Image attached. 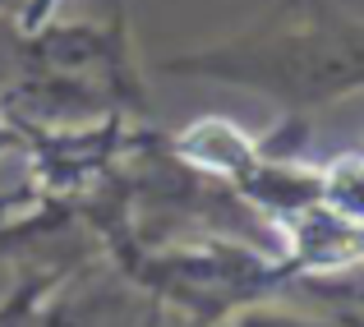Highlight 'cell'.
I'll use <instances>...</instances> for the list:
<instances>
[{"label": "cell", "mask_w": 364, "mask_h": 327, "mask_svg": "<svg viewBox=\"0 0 364 327\" xmlns=\"http://www.w3.org/2000/svg\"><path fill=\"white\" fill-rule=\"evenodd\" d=\"M161 70L258 92L300 120L364 92V18L332 0H277L254 28L171 55Z\"/></svg>", "instance_id": "cell-1"}, {"label": "cell", "mask_w": 364, "mask_h": 327, "mask_svg": "<svg viewBox=\"0 0 364 327\" xmlns=\"http://www.w3.org/2000/svg\"><path fill=\"white\" fill-rule=\"evenodd\" d=\"M222 327H332V323H318V318H304V313H291V309H272V304H249V309L231 313Z\"/></svg>", "instance_id": "cell-2"}, {"label": "cell", "mask_w": 364, "mask_h": 327, "mask_svg": "<svg viewBox=\"0 0 364 327\" xmlns=\"http://www.w3.org/2000/svg\"><path fill=\"white\" fill-rule=\"evenodd\" d=\"M14 148H23V134H18V124L0 107V152H14Z\"/></svg>", "instance_id": "cell-3"}, {"label": "cell", "mask_w": 364, "mask_h": 327, "mask_svg": "<svg viewBox=\"0 0 364 327\" xmlns=\"http://www.w3.org/2000/svg\"><path fill=\"white\" fill-rule=\"evenodd\" d=\"M14 258V240H9V230H5V217H0V300H5V263Z\"/></svg>", "instance_id": "cell-4"}, {"label": "cell", "mask_w": 364, "mask_h": 327, "mask_svg": "<svg viewBox=\"0 0 364 327\" xmlns=\"http://www.w3.org/2000/svg\"><path fill=\"white\" fill-rule=\"evenodd\" d=\"M341 327H364V313H341Z\"/></svg>", "instance_id": "cell-5"}, {"label": "cell", "mask_w": 364, "mask_h": 327, "mask_svg": "<svg viewBox=\"0 0 364 327\" xmlns=\"http://www.w3.org/2000/svg\"><path fill=\"white\" fill-rule=\"evenodd\" d=\"M0 5H5V0H0Z\"/></svg>", "instance_id": "cell-6"}]
</instances>
